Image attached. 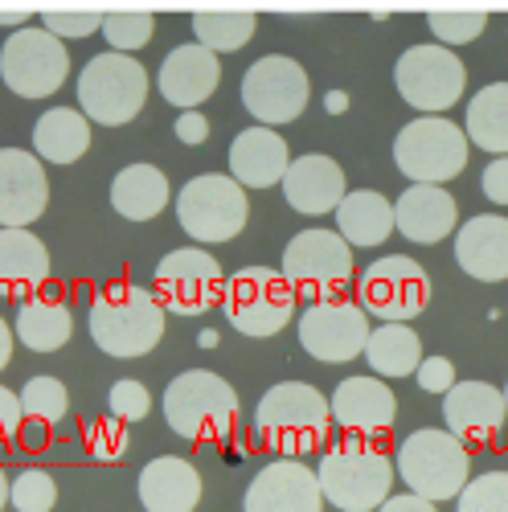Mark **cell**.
I'll return each instance as SVG.
<instances>
[{
  "label": "cell",
  "instance_id": "obj_1",
  "mask_svg": "<svg viewBox=\"0 0 508 512\" xmlns=\"http://www.w3.org/2000/svg\"><path fill=\"white\" fill-rule=\"evenodd\" d=\"M254 431L279 459H304L328 443V398L308 381H279L254 406Z\"/></svg>",
  "mask_w": 508,
  "mask_h": 512
},
{
  "label": "cell",
  "instance_id": "obj_2",
  "mask_svg": "<svg viewBox=\"0 0 508 512\" xmlns=\"http://www.w3.org/2000/svg\"><path fill=\"white\" fill-rule=\"evenodd\" d=\"M87 328L107 357H148L164 336V308L140 283H111L91 300Z\"/></svg>",
  "mask_w": 508,
  "mask_h": 512
},
{
  "label": "cell",
  "instance_id": "obj_3",
  "mask_svg": "<svg viewBox=\"0 0 508 512\" xmlns=\"http://www.w3.org/2000/svg\"><path fill=\"white\" fill-rule=\"evenodd\" d=\"M316 480L328 504L341 512H377L394 488V459L373 439H336L316 467Z\"/></svg>",
  "mask_w": 508,
  "mask_h": 512
},
{
  "label": "cell",
  "instance_id": "obj_4",
  "mask_svg": "<svg viewBox=\"0 0 508 512\" xmlns=\"http://www.w3.org/2000/svg\"><path fill=\"white\" fill-rule=\"evenodd\" d=\"M164 422L177 439L189 443H226L238 422V394L222 373L189 369L168 381Z\"/></svg>",
  "mask_w": 508,
  "mask_h": 512
},
{
  "label": "cell",
  "instance_id": "obj_5",
  "mask_svg": "<svg viewBox=\"0 0 508 512\" xmlns=\"http://www.w3.org/2000/svg\"><path fill=\"white\" fill-rule=\"evenodd\" d=\"M279 271L295 291V300H308V304L341 300V291L353 283V246L324 226L300 230L287 242Z\"/></svg>",
  "mask_w": 508,
  "mask_h": 512
},
{
  "label": "cell",
  "instance_id": "obj_6",
  "mask_svg": "<svg viewBox=\"0 0 508 512\" xmlns=\"http://www.w3.org/2000/svg\"><path fill=\"white\" fill-rule=\"evenodd\" d=\"M148 103V70L132 54H95L78 74V107L99 127L132 123Z\"/></svg>",
  "mask_w": 508,
  "mask_h": 512
},
{
  "label": "cell",
  "instance_id": "obj_7",
  "mask_svg": "<svg viewBox=\"0 0 508 512\" xmlns=\"http://www.w3.org/2000/svg\"><path fill=\"white\" fill-rule=\"evenodd\" d=\"M398 476L406 480L410 496L418 500H459L472 480V459L451 431H414L398 447Z\"/></svg>",
  "mask_w": 508,
  "mask_h": 512
},
{
  "label": "cell",
  "instance_id": "obj_8",
  "mask_svg": "<svg viewBox=\"0 0 508 512\" xmlns=\"http://www.w3.org/2000/svg\"><path fill=\"white\" fill-rule=\"evenodd\" d=\"M394 164L406 181L443 189L468 168V136L443 115H418L394 140Z\"/></svg>",
  "mask_w": 508,
  "mask_h": 512
},
{
  "label": "cell",
  "instance_id": "obj_9",
  "mask_svg": "<svg viewBox=\"0 0 508 512\" xmlns=\"http://www.w3.org/2000/svg\"><path fill=\"white\" fill-rule=\"evenodd\" d=\"M295 304L300 300L287 287L283 271H271V267H242L226 279V291H222V312L230 328L250 340L279 336L291 324Z\"/></svg>",
  "mask_w": 508,
  "mask_h": 512
},
{
  "label": "cell",
  "instance_id": "obj_10",
  "mask_svg": "<svg viewBox=\"0 0 508 512\" xmlns=\"http://www.w3.org/2000/svg\"><path fill=\"white\" fill-rule=\"evenodd\" d=\"M357 295L365 316H377L381 324H410L431 304V275L406 254H386L361 271Z\"/></svg>",
  "mask_w": 508,
  "mask_h": 512
},
{
  "label": "cell",
  "instance_id": "obj_11",
  "mask_svg": "<svg viewBox=\"0 0 508 512\" xmlns=\"http://www.w3.org/2000/svg\"><path fill=\"white\" fill-rule=\"evenodd\" d=\"M246 189L234 177L205 173L177 193V222L197 242H234L246 226Z\"/></svg>",
  "mask_w": 508,
  "mask_h": 512
},
{
  "label": "cell",
  "instance_id": "obj_12",
  "mask_svg": "<svg viewBox=\"0 0 508 512\" xmlns=\"http://www.w3.org/2000/svg\"><path fill=\"white\" fill-rule=\"evenodd\" d=\"M222 291H226L222 267L201 246L168 250L156 263V300L173 316H205L209 308L222 304Z\"/></svg>",
  "mask_w": 508,
  "mask_h": 512
},
{
  "label": "cell",
  "instance_id": "obj_13",
  "mask_svg": "<svg viewBox=\"0 0 508 512\" xmlns=\"http://www.w3.org/2000/svg\"><path fill=\"white\" fill-rule=\"evenodd\" d=\"M70 74L66 46L41 25L17 29L0 50V78L21 99H50Z\"/></svg>",
  "mask_w": 508,
  "mask_h": 512
},
{
  "label": "cell",
  "instance_id": "obj_14",
  "mask_svg": "<svg viewBox=\"0 0 508 512\" xmlns=\"http://www.w3.org/2000/svg\"><path fill=\"white\" fill-rule=\"evenodd\" d=\"M308 95L312 87L304 66L287 54H267L242 74V107L250 111L254 123L271 127V132L279 123L300 119L308 107Z\"/></svg>",
  "mask_w": 508,
  "mask_h": 512
},
{
  "label": "cell",
  "instance_id": "obj_15",
  "mask_svg": "<svg viewBox=\"0 0 508 512\" xmlns=\"http://www.w3.org/2000/svg\"><path fill=\"white\" fill-rule=\"evenodd\" d=\"M394 82L398 95L418 107L422 115H443L463 99V87H468V70L463 62L447 50V46H410L398 66H394Z\"/></svg>",
  "mask_w": 508,
  "mask_h": 512
},
{
  "label": "cell",
  "instance_id": "obj_16",
  "mask_svg": "<svg viewBox=\"0 0 508 512\" xmlns=\"http://www.w3.org/2000/svg\"><path fill=\"white\" fill-rule=\"evenodd\" d=\"M369 316L353 300H328L308 304L300 316V345L308 357L324 365H349L369 345Z\"/></svg>",
  "mask_w": 508,
  "mask_h": 512
},
{
  "label": "cell",
  "instance_id": "obj_17",
  "mask_svg": "<svg viewBox=\"0 0 508 512\" xmlns=\"http://www.w3.org/2000/svg\"><path fill=\"white\" fill-rule=\"evenodd\" d=\"M50 205L41 160L25 148H0V230H29Z\"/></svg>",
  "mask_w": 508,
  "mask_h": 512
},
{
  "label": "cell",
  "instance_id": "obj_18",
  "mask_svg": "<svg viewBox=\"0 0 508 512\" xmlns=\"http://www.w3.org/2000/svg\"><path fill=\"white\" fill-rule=\"evenodd\" d=\"M320 508H324V492L316 480V467H304L300 459H271L242 496V512H320Z\"/></svg>",
  "mask_w": 508,
  "mask_h": 512
},
{
  "label": "cell",
  "instance_id": "obj_19",
  "mask_svg": "<svg viewBox=\"0 0 508 512\" xmlns=\"http://www.w3.org/2000/svg\"><path fill=\"white\" fill-rule=\"evenodd\" d=\"M332 426H341L353 439L386 435L398 418V398L381 377H345L328 398Z\"/></svg>",
  "mask_w": 508,
  "mask_h": 512
},
{
  "label": "cell",
  "instance_id": "obj_20",
  "mask_svg": "<svg viewBox=\"0 0 508 512\" xmlns=\"http://www.w3.org/2000/svg\"><path fill=\"white\" fill-rule=\"evenodd\" d=\"M443 418L459 443H488L504 431L508 406L504 394L488 381H455L443 394Z\"/></svg>",
  "mask_w": 508,
  "mask_h": 512
},
{
  "label": "cell",
  "instance_id": "obj_21",
  "mask_svg": "<svg viewBox=\"0 0 508 512\" xmlns=\"http://www.w3.org/2000/svg\"><path fill=\"white\" fill-rule=\"evenodd\" d=\"M345 168L336 164L324 152H308V156H295L287 164V177H283V197L291 209L308 213V218H320V213H336V205L345 201Z\"/></svg>",
  "mask_w": 508,
  "mask_h": 512
},
{
  "label": "cell",
  "instance_id": "obj_22",
  "mask_svg": "<svg viewBox=\"0 0 508 512\" xmlns=\"http://www.w3.org/2000/svg\"><path fill=\"white\" fill-rule=\"evenodd\" d=\"M222 82V66H218V54L201 50L197 41H189V46H177L173 54L164 58L160 74H156V87L160 95L181 107V111H197L209 95L218 91Z\"/></svg>",
  "mask_w": 508,
  "mask_h": 512
},
{
  "label": "cell",
  "instance_id": "obj_23",
  "mask_svg": "<svg viewBox=\"0 0 508 512\" xmlns=\"http://www.w3.org/2000/svg\"><path fill=\"white\" fill-rule=\"evenodd\" d=\"M455 222H459V201L439 185H410L394 201V230L406 242L435 246V242L451 238Z\"/></svg>",
  "mask_w": 508,
  "mask_h": 512
},
{
  "label": "cell",
  "instance_id": "obj_24",
  "mask_svg": "<svg viewBox=\"0 0 508 512\" xmlns=\"http://www.w3.org/2000/svg\"><path fill=\"white\" fill-rule=\"evenodd\" d=\"M455 263L480 283L508 279V218L480 213L463 222L455 234Z\"/></svg>",
  "mask_w": 508,
  "mask_h": 512
},
{
  "label": "cell",
  "instance_id": "obj_25",
  "mask_svg": "<svg viewBox=\"0 0 508 512\" xmlns=\"http://www.w3.org/2000/svg\"><path fill=\"white\" fill-rule=\"evenodd\" d=\"M287 140L271 127H246V132L234 136L230 144V177L242 185V189H271V185H283L287 177Z\"/></svg>",
  "mask_w": 508,
  "mask_h": 512
},
{
  "label": "cell",
  "instance_id": "obj_26",
  "mask_svg": "<svg viewBox=\"0 0 508 512\" xmlns=\"http://www.w3.org/2000/svg\"><path fill=\"white\" fill-rule=\"evenodd\" d=\"M136 492L148 512H193L201 500V476L181 455H156L144 463Z\"/></svg>",
  "mask_w": 508,
  "mask_h": 512
},
{
  "label": "cell",
  "instance_id": "obj_27",
  "mask_svg": "<svg viewBox=\"0 0 508 512\" xmlns=\"http://www.w3.org/2000/svg\"><path fill=\"white\" fill-rule=\"evenodd\" d=\"M50 279V250L29 230H0V300H25Z\"/></svg>",
  "mask_w": 508,
  "mask_h": 512
},
{
  "label": "cell",
  "instance_id": "obj_28",
  "mask_svg": "<svg viewBox=\"0 0 508 512\" xmlns=\"http://www.w3.org/2000/svg\"><path fill=\"white\" fill-rule=\"evenodd\" d=\"M168 197H173V189H168V177L156 164H127L123 173H115V181H111V205L127 222L160 218Z\"/></svg>",
  "mask_w": 508,
  "mask_h": 512
},
{
  "label": "cell",
  "instance_id": "obj_29",
  "mask_svg": "<svg viewBox=\"0 0 508 512\" xmlns=\"http://www.w3.org/2000/svg\"><path fill=\"white\" fill-rule=\"evenodd\" d=\"M91 148V119L74 107H50L33 123V156L50 164H74Z\"/></svg>",
  "mask_w": 508,
  "mask_h": 512
},
{
  "label": "cell",
  "instance_id": "obj_30",
  "mask_svg": "<svg viewBox=\"0 0 508 512\" xmlns=\"http://www.w3.org/2000/svg\"><path fill=\"white\" fill-rule=\"evenodd\" d=\"M336 234L349 246H381L394 234V201L373 189H353L336 205Z\"/></svg>",
  "mask_w": 508,
  "mask_h": 512
},
{
  "label": "cell",
  "instance_id": "obj_31",
  "mask_svg": "<svg viewBox=\"0 0 508 512\" xmlns=\"http://www.w3.org/2000/svg\"><path fill=\"white\" fill-rule=\"evenodd\" d=\"M365 361L381 381L386 377H410L422 365V340L410 324H377L369 332Z\"/></svg>",
  "mask_w": 508,
  "mask_h": 512
},
{
  "label": "cell",
  "instance_id": "obj_32",
  "mask_svg": "<svg viewBox=\"0 0 508 512\" xmlns=\"http://www.w3.org/2000/svg\"><path fill=\"white\" fill-rule=\"evenodd\" d=\"M463 136L492 156H508V82H492V87L472 95Z\"/></svg>",
  "mask_w": 508,
  "mask_h": 512
},
{
  "label": "cell",
  "instance_id": "obj_33",
  "mask_svg": "<svg viewBox=\"0 0 508 512\" xmlns=\"http://www.w3.org/2000/svg\"><path fill=\"white\" fill-rule=\"evenodd\" d=\"M74 332V316L58 300H25L17 308V340L33 353H58Z\"/></svg>",
  "mask_w": 508,
  "mask_h": 512
},
{
  "label": "cell",
  "instance_id": "obj_34",
  "mask_svg": "<svg viewBox=\"0 0 508 512\" xmlns=\"http://www.w3.org/2000/svg\"><path fill=\"white\" fill-rule=\"evenodd\" d=\"M259 29V17L254 13H193V33L197 46L209 54H234Z\"/></svg>",
  "mask_w": 508,
  "mask_h": 512
},
{
  "label": "cell",
  "instance_id": "obj_35",
  "mask_svg": "<svg viewBox=\"0 0 508 512\" xmlns=\"http://www.w3.org/2000/svg\"><path fill=\"white\" fill-rule=\"evenodd\" d=\"M21 398V414L41 422V426H54L66 418V406H70V394L58 377H29L25 390L17 394Z\"/></svg>",
  "mask_w": 508,
  "mask_h": 512
},
{
  "label": "cell",
  "instance_id": "obj_36",
  "mask_svg": "<svg viewBox=\"0 0 508 512\" xmlns=\"http://www.w3.org/2000/svg\"><path fill=\"white\" fill-rule=\"evenodd\" d=\"M9 504L17 512H50L58 504V488H54L50 472H41V467H25V472L9 484Z\"/></svg>",
  "mask_w": 508,
  "mask_h": 512
},
{
  "label": "cell",
  "instance_id": "obj_37",
  "mask_svg": "<svg viewBox=\"0 0 508 512\" xmlns=\"http://www.w3.org/2000/svg\"><path fill=\"white\" fill-rule=\"evenodd\" d=\"M152 29L156 21L148 13H115V17H103V37L111 54H136L140 46L152 41Z\"/></svg>",
  "mask_w": 508,
  "mask_h": 512
},
{
  "label": "cell",
  "instance_id": "obj_38",
  "mask_svg": "<svg viewBox=\"0 0 508 512\" xmlns=\"http://www.w3.org/2000/svg\"><path fill=\"white\" fill-rule=\"evenodd\" d=\"M459 512H508V472H484L459 492Z\"/></svg>",
  "mask_w": 508,
  "mask_h": 512
},
{
  "label": "cell",
  "instance_id": "obj_39",
  "mask_svg": "<svg viewBox=\"0 0 508 512\" xmlns=\"http://www.w3.org/2000/svg\"><path fill=\"white\" fill-rule=\"evenodd\" d=\"M431 33H435V46H468L488 29V13H431L427 17Z\"/></svg>",
  "mask_w": 508,
  "mask_h": 512
},
{
  "label": "cell",
  "instance_id": "obj_40",
  "mask_svg": "<svg viewBox=\"0 0 508 512\" xmlns=\"http://www.w3.org/2000/svg\"><path fill=\"white\" fill-rule=\"evenodd\" d=\"M87 451L99 463H119L127 455V426L119 418H111V414L107 418H95L87 426Z\"/></svg>",
  "mask_w": 508,
  "mask_h": 512
},
{
  "label": "cell",
  "instance_id": "obj_41",
  "mask_svg": "<svg viewBox=\"0 0 508 512\" xmlns=\"http://www.w3.org/2000/svg\"><path fill=\"white\" fill-rule=\"evenodd\" d=\"M107 406H111V418H119L127 426V422H140L152 414V394H148V386H140V381L123 377L107 390Z\"/></svg>",
  "mask_w": 508,
  "mask_h": 512
},
{
  "label": "cell",
  "instance_id": "obj_42",
  "mask_svg": "<svg viewBox=\"0 0 508 512\" xmlns=\"http://www.w3.org/2000/svg\"><path fill=\"white\" fill-rule=\"evenodd\" d=\"M37 25L62 41V37H91L95 29H103V17L99 13H46Z\"/></svg>",
  "mask_w": 508,
  "mask_h": 512
},
{
  "label": "cell",
  "instance_id": "obj_43",
  "mask_svg": "<svg viewBox=\"0 0 508 512\" xmlns=\"http://www.w3.org/2000/svg\"><path fill=\"white\" fill-rule=\"evenodd\" d=\"M418 390H427V394H447L455 386V365L447 357H422L418 365Z\"/></svg>",
  "mask_w": 508,
  "mask_h": 512
},
{
  "label": "cell",
  "instance_id": "obj_44",
  "mask_svg": "<svg viewBox=\"0 0 508 512\" xmlns=\"http://www.w3.org/2000/svg\"><path fill=\"white\" fill-rule=\"evenodd\" d=\"M480 189L492 205H508V156H496L488 168H484V177H480Z\"/></svg>",
  "mask_w": 508,
  "mask_h": 512
},
{
  "label": "cell",
  "instance_id": "obj_45",
  "mask_svg": "<svg viewBox=\"0 0 508 512\" xmlns=\"http://www.w3.org/2000/svg\"><path fill=\"white\" fill-rule=\"evenodd\" d=\"M177 140L189 144V148L205 144V140H209V119H205L201 111H181V115H177Z\"/></svg>",
  "mask_w": 508,
  "mask_h": 512
},
{
  "label": "cell",
  "instance_id": "obj_46",
  "mask_svg": "<svg viewBox=\"0 0 508 512\" xmlns=\"http://www.w3.org/2000/svg\"><path fill=\"white\" fill-rule=\"evenodd\" d=\"M21 422H25V414H21V398H17L13 390L0 386V439H13V435L21 431Z\"/></svg>",
  "mask_w": 508,
  "mask_h": 512
},
{
  "label": "cell",
  "instance_id": "obj_47",
  "mask_svg": "<svg viewBox=\"0 0 508 512\" xmlns=\"http://www.w3.org/2000/svg\"><path fill=\"white\" fill-rule=\"evenodd\" d=\"M377 512H439V508H435L431 500H418V496L406 492V496H390Z\"/></svg>",
  "mask_w": 508,
  "mask_h": 512
},
{
  "label": "cell",
  "instance_id": "obj_48",
  "mask_svg": "<svg viewBox=\"0 0 508 512\" xmlns=\"http://www.w3.org/2000/svg\"><path fill=\"white\" fill-rule=\"evenodd\" d=\"M29 25H33V13L29 9L25 13H0V29H13L17 33V29H29Z\"/></svg>",
  "mask_w": 508,
  "mask_h": 512
},
{
  "label": "cell",
  "instance_id": "obj_49",
  "mask_svg": "<svg viewBox=\"0 0 508 512\" xmlns=\"http://www.w3.org/2000/svg\"><path fill=\"white\" fill-rule=\"evenodd\" d=\"M13 340H17V336H13V328H9L5 320H0V369H5V365H9V357H13Z\"/></svg>",
  "mask_w": 508,
  "mask_h": 512
},
{
  "label": "cell",
  "instance_id": "obj_50",
  "mask_svg": "<svg viewBox=\"0 0 508 512\" xmlns=\"http://www.w3.org/2000/svg\"><path fill=\"white\" fill-rule=\"evenodd\" d=\"M328 111L341 115V111H345V95H328Z\"/></svg>",
  "mask_w": 508,
  "mask_h": 512
},
{
  "label": "cell",
  "instance_id": "obj_51",
  "mask_svg": "<svg viewBox=\"0 0 508 512\" xmlns=\"http://www.w3.org/2000/svg\"><path fill=\"white\" fill-rule=\"evenodd\" d=\"M214 345H218V332L205 328V332H201V349H214Z\"/></svg>",
  "mask_w": 508,
  "mask_h": 512
},
{
  "label": "cell",
  "instance_id": "obj_52",
  "mask_svg": "<svg viewBox=\"0 0 508 512\" xmlns=\"http://www.w3.org/2000/svg\"><path fill=\"white\" fill-rule=\"evenodd\" d=\"M9 504V480H5V472H0V508Z\"/></svg>",
  "mask_w": 508,
  "mask_h": 512
},
{
  "label": "cell",
  "instance_id": "obj_53",
  "mask_svg": "<svg viewBox=\"0 0 508 512\" xmlns=\"http://www.w3.org/2000/svg\"><path fill=\"white\" fill-rule=\"evenodd\" d=\"M500 394H504V406H508V386H504V390H500Z\"/></svg>",
  "mask_w": 508,
  "mask_h": 512
}]
</instances>
